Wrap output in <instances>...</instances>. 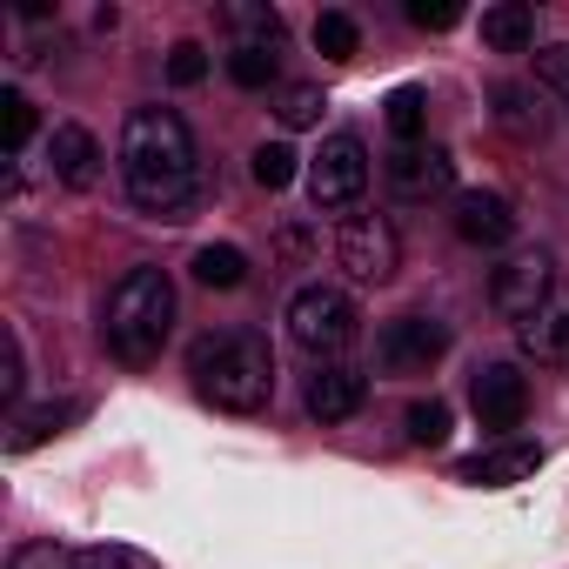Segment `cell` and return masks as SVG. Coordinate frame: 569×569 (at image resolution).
I'll return each instance as SVG.
<instances>
[{
	"label": "cell",
	"instance_id": "1",
	"mask_svg": "<svg viewBox=\"0 0 569 569\" xmlns=\"http://www.w3.org/2000/svg\"><path fill=\"white\" fill-rule=\"evenodd\" d=\"M121 181L141 214L181 221L201 201V148L174 108H134L121 121Z\"/></svg>",
	"mask_w": 569,
	"mask_h": 569
},
{
	"label": "cell",
	"instance_id": "2",
	"mask_svg": "<svg viewBox=\"0 0 569 569\" xmlns=\"http://www.w3.org/2000/svg\"><path fill=\"white\" fill-rule=\"evenodd\" d=\"M194 396L214 402L221 416H261L274 396V349L254 329H214L188 349Z\"/></svg>",
	"mask_w": 569,
	"mask_h": 569
},
{
	"label": "cell",
	"instance_id": "3",
	"mask_svg": "<svg viewBox=\"0 0 569 569\" xmlns=\"http://www.w3.org/2000/svg\"><path fill=\"white\" fill-rule=\"evenodd\" d=\"M174 336V281L168 268H128L114 289H108V309H101V342L114 362L141 369L168 349Z\"/></svg>",
	"mask_w": 569,
	"mask_h": 569
},
{
	"label": "cell",
	"instance_id": "4",
	"mask_svg": "<svg viewBox=\"0 0 569 569\" xmlns=\"http://www.w3.org/2000/svg\"><path fill=\"white\" fill-rule=\"evenodd\" d=\"M362 316H356V296L342 289V281H302V289L289 296V342L316 362H336L349 342H356Z\"/></svg>",
	"mask_w": 569,
	"mask_h": 569
},
{
	"label": "cell",
	"instance_id": "5",
	"mask_svg": "<svg viewBox=\"0 0 569 569\" xmlns=\"http://www.w3.org/2000/svg\"><path fill=\"white\" fill-rule=\"evenodd\" d=\"M336 268L356 281V289H382L402 268V234L382 214H342L336 221Z\"/></svg>",
	"mask_w": 569,
	"mask_h": 569
},
{
	"label": "cell",
	"instance_id": "6",
	"mask_svg": "<svg viewBox=\"0 0 569 569\" xmlns=\"http://www.w3.org/2000/svg\"><path fill=\"white\" fill-rule=\"evenodd\" d=\"M556 296V261H549V248H516V254H502V268L489 274V309L502 316V322H529L542 302Z\"/></svg>",
	"mask_w": 569,
	"mask_h": 569
},
{
	"label": "cell",
	"instance_id": "7",
	"mask_svg": "<svg viewBox=\"0 0 569 569\" xmlns=\"http://www.w3.org/2000/svg\"><path fill=\"white\" fill-rule=\"evenodd\" d=\"M362 188H369V148H362L356 134H329V141L309 154V201H316L322 214H342V208L362 201Z\"/></svg>",
	"mask_w": 569,
	"mask_h": 569
},
{
	"label": "cell",
	"instance_id": "8",
	"mask_svg": "<svg viewBox=\"0 0 569 569\" xmlns=\"http://www.w3.org/2000/svg\"><path fill=\"white\" fill-rule=\"evenodd\" d=\"M442 356H449V322H436V316H396L376 336V362L389 376H429Z\"/></svg>",
	"mask_w": 569,
	"mask_h": 569
},
{
	"label": "cell",
	"instance_id": "9",
	"mask_svg": "<svg viewBox=\"0 0 569 569\" xmlns=\"http://www.w3.org/2000/svg\"><path fill=\"white\" fill-rule=\"evenodd\" d=\"M382 181H389V194H396V201H436V194H449V188H456V154H449V148H436V141L396 148V154L382 161Z\"/></svg>",
	"mask_w": 569,
	"mask_h": 569
},
{
	"label": "cell",
	"instance_id": "10",
	"mask_svg": "<svg viewBox=\"0 0 569 569\" xmlns=\"http://www.w3.org/2000/svg\"><path fill=\"white\" fill-rule=\"evenodd\" d=\"M469 409H476V422L496 429V436L522 429V416H529V376H522L516 362H489V369L476 376V389H469Z\"/></svg>",
	"mask_w": 569,
	"mask_h": 569
},
{
	"label": "cell",
	"instance_id": "11",
	"mask_svg": "<svg viewBox=\"0 0 569 569\" xmlns=\"http://www.w3.org/2000/svg\"><path fill=\"white\" fill-rule=\"evenodd\" d=\"M302 402H309L316 422H349V416H362V402H369V376H362L356 362H316Z\"/></svg>",
	"mask_w": 569,
	"mask_h": 569
},
{
	"label": "cell",
	"instance_id": "12",
	"mask_svg": "<svg viewBox=\"0 0 569 569\" xmlns=\"http://www.w3.org/2000/svg\"><path fill=\"white\" fill-rule=\"evenodd\" d=\"M536 469H542V442H496V449H476L456 462V476L476 489H509V482H529Z\"/></svg>",
	"mask_w": 569,
	"mask_h": 569
},
{
	"label": "cell",
	"instance_id": "13",
	"mask_svg": "<svg viewBox=\"0 0 569 569\" xmlns=\"http://www.w3.org/2000/svg\"><path fill=\"white\" fill-rule=\"evenodd\" d=\"M48 174L61 188H94L101 181V141L81 121H54V134H48Z\"/></svg>",
	"mask_w": 569,
	"mask_h": 569
},
{
	"label": "cell",
	"instance_id": "14",
	"mask_svg": "<svg viewBox=\"0 0 569 569\" xmlns=\"http://www.w3.org/2000/svg\"><path fill=\"white\" fill-rule=\"evenodd\" d=\"M456 234L469 241V248H502L509 234H516V208L502 201V194H489V188H469V194H456Z\"/></svg>",
	"mask_w": 569,
	"mask_h": 569
},
{
	"label": "cell",
	"instance_id": "15",
	"mask_svg": "<svg viewBox=\"0 0 569 569\" xmlns=\"http://www.w3.org/2000/svg\"><path fill=\"white\" fill-rule=\"evenodd\" d=\"M516 349L529 362H549V369H569V289H556L522 329H516Z\"/></svg>",
	"mask_w": 569,
	"mask_h": 569
},
{
	"label": "cell",
	"instance_id": "16",
	"mask_svg": "<svg viewBox=\"0 0 569 569\" xmlns=\"http://www.w3.org/2000/svg\"><path fill=\"white\" fill-rule=\"evenodd\" d=\"M496 128L502 134H516V141H542L549 134V101H542V88H529V81H496Z\"/></svg>",
	"mask_w": 569,
	"mask_h": 569
},
{
	"label": "cell",
	"instance_id": "17",
	"mask_svg": "<svg viewBox=\"0 0 569 569\" xmlns=\"http://www.w3.org/2000/svg\"><path fill=\"white\" fill-rule=\"evenodd\" d=\"M88 416V402L74 396V402H48V409H28V416H14V429H8V456H28V449H41V442H54L61 429H74Z\"/></svg>",
	"mask_w": 569,
	"mask_h": 569
},
{
	"label": "cell",
	"instance_id": "18",
	"mask_svg": "<svg viewBox=\"0 0 569 569\" xmlns=\"http://www.w3.org/2000/svg\"><path fill=\"white\" fill-rule=\"evenodd\" d=\"M482 48L489 54L536 48V8H522V0H496V8H482Z\"/></svg>",
	"mask_w": 569,
	"mask_h": 569
},
{
	"label": "cell",
	"instance_id": "19",
	"mask_svg": "<svg viewBox=\"0 0 569 569\" xmlns=\"http://www.w3.org/2000/svg\"><path fill=\"white\" fill-rule=\"evenodd\" d=\"M221 28L241 34V48H281V14L268 8V0H228Z\"/></svg>",
	"mask_w": 569,
	"mask_h": 569
},
{
	"label": "cell",
	"instance_id": "20",
	"mask_svg": "<svg viewBox=\"0 0 569 569\" xmlns=\"http://www.w3.org/2000/svg\"><path fill=\"white\" fill-rule=\"evenodd\" d=\"M194 281H201V289H241V281H248V254L234 241H208L194 254Z\"/></svg>",
	"mask_w": 569,
	"mask_h": 569
},
{
	"label": "cell",
	"instance_id": "21",
	"mask_svg": "<svg viewBox=\"0 0 569 569\" xmlns=\"http://www.w3.org/2000/svg\"><path fill=\"white\" fill-rule=\"evenodd\" d=\"M382 121H389V134L402 141V148H416L422 141V128H429V94L409 81V88H396L389 101H382Z\"/></svg>",
	"mask_w": 569,
	"mask_h": 569
},
{
	"label": "cell",
	"instance_id": "22",
	"mask_svg": "<svg viewBox=\"0 0 569 569\" xmlns=\"http://www.w3.org/2000/svg\"><path fill=\"white\" fill-rule=\"evenodd\" d=\"M248 174H254V188H268V194H281L296 174H302V154L289 148V141H261L254 154H248Z\"/></svg>",
	"mask_w": 569,
	"mask_h": 569
},
{
	"label": "cell",
	"instance_id": "23",
	"mask_svg": "<svg viewBox=\"0 0 569 569\" xmlns=\"http://www.w3.org/2000/svg\"><path fill=\"white\" fill-rule=\"evenodd\" d=\"M28 141H34V101L21 88H0V148H8V161H21Z\"/></svg>",
	"mask_w": 569,
	"mask_h": 569
},
{
	"label": "cell",
	"instance_id": "24",
	"mask_svg": "<svg viewBox=\"0 0 569 569\" xmlns=\"http://www.w3.org/2000/svg\"><path fill=\"white\" fill-rule=\"evenodd\" d=\"M228 81H234V88H274V81H281V54L234 41V48H228Z\"/></svg>",
	"mask_w": 569,
	"mask_h": 569
},
{
	"label": "cell",
	"instance_id": "25",
	"mask_svg": "<svg viewBox=\"0 0 569 569\" xmlns=\"http://www.w3.org/2000/svg\"><path fill=\"white\" fill-rule=\"evenodd\" d=\"M322 108H329V101H322V88H316V81H289V88L274 94L281 128H316V121H322Z\"/></svg>",
	"mask_w": 569,
	"mask_h": 569
},
{
	"label": "cell",
	"instance_id": "26",
	"mask_svg": "<svg viewBox=\"0 0 569 569\" xmlns=\"http://www.w3.org/2000/svg\"><path fill=\"white\" fill-rule=\"evenodd\" d=\"M316 48H322L329 61H356V48H362V28H356V14L329 8V14L316 21Z\"/></svg>",
	"mask_w": 569,
	"mask_h": 569
},
{
	"label": "cell",
	"instance_id": "27",
	"mask_svg": "<svg viewBox=\"0 0 569 569\" xmlns=\"http://www.w3.org/2000/svg\"><path fill=\"white\" fill-rule=\"evenodd\" d=\"M8 569H81V549H68V542H54V536H41V542H14Z\"/></svg>",
	"mask_w": 569,
	"mask_h": 569
},
{
	"label": "cell",
	"instance_id": "28",
	"mask_svg": "<svg viewBox=\"0 0 569 569\" xmlns=\"http://www.w3.org/2000/svg\"><path fill=\"white\" fill-rule=\"evenodd\" d=\"M449 422H456V416H449V402H442V396H429V402H416V409H409V442H416V449H436V442H449Z\"/></svg>",
	"mask_w": 569,
	"mask_h": 569
},
{
	"label": "cell",
	"instance_id": "29",
	"mask_svg": "<svg viewBox=\"0 0 569 569\" xmlns=\"http://www.w3.org/2000/svg\"><path fill=\"white\" fill-rule=\"evenodd\" d=\"M536 88L556 94V108H569V41L536 48Z\"/></svg>",
	"mask_w": 569,
	"mask_h": 569
},
{
	"label": "cell",
	"instance_id": "30",
	"mask_svg": "<svg viewBox=\"0 0 569 569\" xmlns=\"http://www.w3.org/2000/svg\"><path fill=\"white\" fill-rule=\"evenodd\" d=\"M81 569H161V562L134 542H94V549H81Z\"/></svg>",
	"mask_w": 569,
	"mask_h": 569
},
{
	"label": "cell",
	"instance_id": "31",
	"mask_svg": "<svg viewBox=\"0 0 569 569\" xmlns=\"http://www.w3.org/2000/svg\"><path fill=\"white\" fill-rule=\"evenodd\" d=\"M409 28H422V34H442V28H456L462 21V8H456V0H409Z\"/></svg>",
	"mask_w": 569,
	"mask_h": 569
},
{
	"label": "cell",
	"instance_id": "32",
	"mask_svg": "<svg viewBox=\"0 0 569 569\" xmlns=\"http://www.w3.org/2000/svg\"><path fill=\"white\" fill-rule=\"evenodd\" d=\"M21 382H28V356H21V336L8 329V369H0V409H21Z\"/></svg>",
	"mask_w": 569,
	"mask_h": 569
},
{
	"label": "cell",
	"instance_id": "33",
	"mask_svg": "<svg viewBox=\"0 0 569 569\" xmlns=\"http://www.w3.org/2000/svg\"><path fill=\"white\" fill-rule=\"evenodd\" d=\"M168 81H174V88H194V81H208V48L181 41V48L168 54Z\"/></svg>",
	"mask_w": 569,
	"mask_h": 569
}]
</instances>
